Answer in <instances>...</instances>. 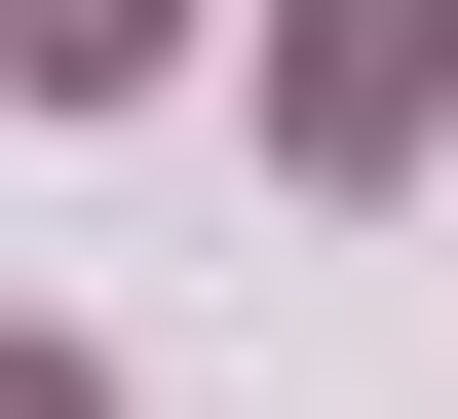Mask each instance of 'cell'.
<instances>
[{
    "instance_id": "obj_2",
    "label": "cell",
    "mask_w": 458,
    "mask_h": 419,
    "mask_svg": "<svg viewBox=\"0 0 458 419\" xmlns=\"http://www.w3.org/2000/svg\"><path fill=\"white\" fill-rule=\"evenodd\" d=\"M153 38H191V0H0V77H153Z\"/></svg>"
},
{
    "instance_id": "obj_1",
    "label": "cell",
    "mask_w": 458,
    "mask_h": 419,
    "mask_svg": "<svg viewBox=\"0 0 458 419\" xmlns=\"http://www.w3.org/2000/svg\"><path fill=\"white\" fill-rule=\"evenodd\" d=\"M420 77H458V0H306V38H267V114H306V153H420Z\"/></svg>"
}]
</instances>
